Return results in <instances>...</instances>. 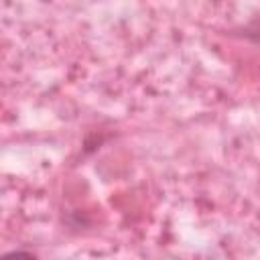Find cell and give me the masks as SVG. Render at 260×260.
<instances>
[{"instance_id": "obj_1", "label": "cell", "mask_w": 260, "mask_h": 260, "mask_svg": "<svg viewBox=\"0 0 260 260\" xmlns=\"http://www.w3.org/2000/svg\"><path fill=\"white\" fill-rule=\"evenodd\" d=\"M0 260H39V258L28 250H12V252H6Z\"/></svg>"}]
</instances>
